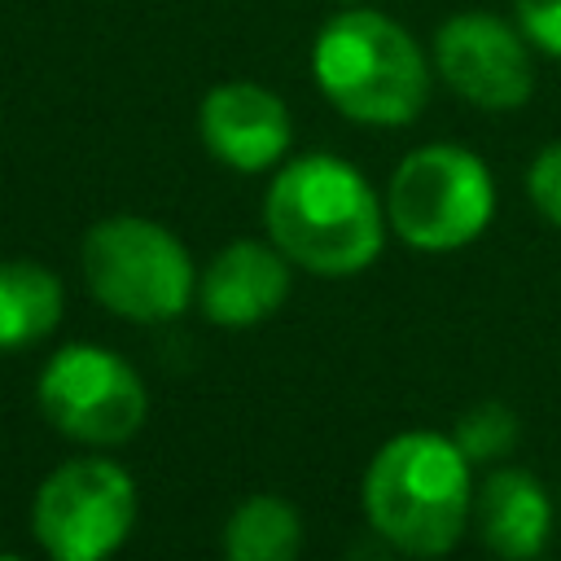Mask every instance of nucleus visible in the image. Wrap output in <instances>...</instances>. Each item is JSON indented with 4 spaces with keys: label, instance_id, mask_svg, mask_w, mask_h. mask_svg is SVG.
<instances>
[{
    "label": "nucleus",
    "instance_id": "obj_15",
    "mask_svg": "<svg viewBox=\"0 0 561 561\" xmlns=\"http://www.w3.org/2000/svg\"><path fill=\"white\" fill-rule=\"evenodd\" d=\"M526 197H530V206L552 228H561V140L543 145L530 158V167H526Z\"/></svg>",
    "mask_w": 561,
    "mask_h": 561
},
{
    "label": "nucleus",
    "instance_id": "obj_19",
    "mask_svg": "<svg viewBox=\"0 0 561 561\" xmlns=\"http://www.w3.org/2000/svg\"><path fill=\"white\" fill-rule=\"evenodd\" d=\"M557 513H561V500H557Z\"/></svg>",
    "mask_w": 561,
    "mask_h": 561
},
{
    "label": "nucleus",
    "instance_id": "obj_16",
    "mask_svg": "<svg viewBox=\"0 0 561 561\" xmlns=\"http://www.w3.org/2000/svg\"><path fill=\"white\" fill-rule=\"evenodd\" d=\"M513 22L535 44V53L561 61V0H513Z\"/></svg>",
    "mask_w": 561,
    "mask_h": 561
},
{
    "label": "nucleus",
    "instance_id": "obj_4",
    "mask_svg": "<svg viewBox=\"0 0 561 561\" xmlns=\"http://www.w3.org/2000/svg\"><path fill=\"white\" fill-rule=\"evenodd\" d=\"M79 272L88 294L131 324H167L197 298V267L188 245L149 215L96 219L83 232Z\"/></svg>",
    "mask_w": 561,
    "mask_h": 561
},
{
    "label": "nucleus",
    "instance_id": "obj_8",
    "mask_svg": "<svg viewBox=\"0 0 561 561\" xmlns=\"http://www.w3.org/2000/svg\"><path fill=\"white\" fill-rule=\"evenodd\" d=\"M434 75L478 110H517L535 92V44L491 9L451 13L430 44Z\"/></svg>",
    "mask_w": 561,
    "mask_h": 561
},
{
    "label": "nucleus",
    "instance_id": "obj_17",
    "mask_svg": "<svg viewBox=\"0 0 561 561\" xmlns=\"http://www.w3.org/2000/svg\"><path fill=\"white\" fill-rule=\"evenodd\" d=\"M0 561H22V557L18 552H0Z\"/></svg>",
    "mask_w": 561,
    "mask_h": 561
},
{
    "label": "nucleus",
    "instance_id": "obj_14",
    "mask_svg": "<svg viewBox=\"0 0 561 561\" xmlns=\"http://www.w3.org/2000/svg\"><path fill=\"white\" fill-rule=\"evenodd\" d=\"M451 438L460 443V451L473 465H491V460H500V456L513 451V443H517V416H513V408L486 399V403H473L456 421Z\"/></svg>",
    "mask_w": 561,
    "mask_h": 561
},
{
    "label": "nucleus",
    "instance_id": "obj_13",
    "mask_svg": "<svg viewBox=\"0 0 561 561\" xmlns=\"http://www.w3.org/2000/svg\"><path fill=\"white\" fill-rule=\"evenodd\" d=\"M302 552V513L276 495H245L224 522V557L228 561H298Z\"/></svg>",
    "mask_w": 561,
    "mask_h": 561
},
{
    "label": "nucleus",
    "instance_id": "obj_11",
    "mask_svg": "<svg viewBox=\"0 0 561 561\" xmlns=\"http://www.w3.org/2000/svg\"><path fill=\"white\" fill-rule=\"evenodd\" d=\"M473 526L500 561H535L552 535V500L526 469H491L473 495Z\"/></svg>",
    "mask_w": 561,
    "mask_h": 561
},
{
    "label": "nucleus",
    "instance_id": "obj_12",
    "mask_svg": "<svg viewBox=\"0 0 561 561\" xmlns=\"http://www.w3.org/2000/svg\"><path fill=\"white\" fill-rule=\"evenodd\" d=\"M66 311V289L57 272L35 259L0 263V351H22L44 342Z\"/></svg>",
    "mask_w": 561,
    "mask_h": 561
},
{
    "label": "nucleus",
    "instance_id": "obj_6",
    "mask_svg": "<svg viewBox=\"0 0 561 561\" xmlns=\"http://www.w3.org/2000/svg\"><path fill=\"white\" fill-rule=\"evenodd\" d=\"M44 421L83 447H118L140 434L149 416L145 377L101 342H66L53 351L35 381Z\"/></svg>",
    "mask_w": 561,
    "mask_h": 561
},
{
    "label": "nucleus",
    "instance_id": "obj_1",
    "mask_svg": "<svg viewBox=\"0 0 561 561\" xmlns=\"http://www.w3.org/2000/svg\"><path fill=\"white\" fill-rule=\"evenodd\" d=\"M267 241L311 276H355L386 245V202L337 153L285 158L263 193Z\"/></svg>",
    "mask_w": 561,
    "mask_h": 561
},
{
    "label": "nucleus",
    "instance_id": "obj_5",
    "mask_svg": "<svg viewBox=\"0 0 561 561\" xmlns=\"http://www.w3.org/2000/svg\"><path fill=\"white\" fill-rule=\"evenodd\" d=\"M390 232L421 254H451L473 245L495 219L491 167L451 140L416 145L390 171L381 193Z\"/></svg>",
    "mask_w": 561,
    "mask_h": 561
},
{
    "label": "nucleus",
    "instance_id": "obj_18",
    "mask_svg": "<svg viewBox=\"0 0 561 561\" xmlns=\"http://www.w3.org/2000/svg\"><path fill=\"white\" fill-rule=\"evenodd\" d=\"M346 4H359V0H346Z\"/></svg>",
    "mask_w": 561,
    "mask_h": 561
},
{
    "label": "nucleus",
    "instance_id": "obj_2",
    "mask_svg": "<svg viewBox=\"0 0 561 561\" xmlns=\"http://www.w3.org/2000/svg\"><path fill=\"white\" fill-rule=\"evenodd\" d=\"M473 460L451 434L403 430L386 438L359 482L368 526L403 557L451 552L473 522Z\"/></svg>",
    "mask_w": 561,
    "mask_h": 561
},
{
    "label": "nucleus",
    "instance_id": "obj_9",
    "mask_svg": "<svg viewBox=\"0 0 561 561\" xmlns=\"http://www.w3.org/2000/svg\"><path fill=\"white\" fill-rule=\"evenodd\" d=\"M197 131L206 153L241 175L276 171L294 145L289 105L254 79L215 83L197 105Z\"/></svg>",
    "mask_w": 561,
    "mask_h": 561
},
{
    "label": "nucleus",
    "instance_id": "obj_3",
    "mask_svg": "<svg viewBox=\"0 0 561 561\" xmlns=\"http://www.w3.org/2000/svg\"><path fill=\"white\" fill-rule=\"evenodd\" d=\"M311 79L342 118L359 127H403L430 101L434 61L390 13L351 4L316 31Z\"/></svg>",
    "mask_w": 561,
    "mask_h": 561
},
{
    "label": "nucleus",
    "instance_id": "obj_10",
    "mask_svg": "<svg viewBox=\"0 0 561 561\" xmlns=\"http://www.w3.org/2000/svg\"><path fill=\"white\" fill-rule=\"evenodd\" d=\"M289 259L259 237H237L197 272V307L219 329H254L289 298Z\"/></svg>",
    "mask_w": 561,
    "mask_h": 561
},
{
    "label": "nucleus",
    "instance_id": "obj_7",
    "mask_svg": "<svg viewBox=\"0 0 561 561\" xmlns=\"http://www.w3.org/2000/svg\"><path fill=\"white\" fill-rule=\"evenodd\" d=\"M136 478L110 456H70L31 500V535L53 561H105L136 526Z\"/></svg>",
    "mask_w": 561,
    "mask_h": 561
}]
</instances>
